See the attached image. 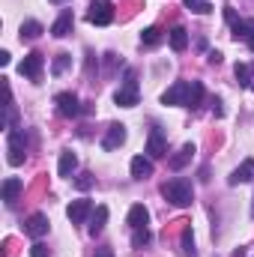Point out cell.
<instances>
[{"instance_id":"cell-1","label":"cell","mask_w":254,"mask_h":257,"mask_svg":"<svg viewBox=\"0 0 254 257\" xmlns=\"http://www.w3.org/2000/svg\"><path fill=\"white\" fill-rule=\"evenodd\" d=\"M162 194H165V200H171L174 206H191V200H194L191 183L189 180H183V177L168 180V183L162 186Z\"/></svg>"},{"instance_id":"cell-2","label":"cell","mask_w":254,"mask_h":257,"mask_svg":"<svg viewBox=\"0 0 254 257\" xmlns=\"http://www.w3.org/2000/svg\"><path fill=\"white\" fill-rule=\"evenodd\" d=\"M138 99H141V93H138V72H135V69H126V75H123V87L114 93V102H117L120 108H135Z\"/></svg>"},{"instance_id":"cell-3","label":"cell","mask_w":254,"mask_h":257,"mask_svg":"<svg viewBox=\"0 0 254 257\" xmlns=\"http://www.w3.org/2000/svg\"><path fill=\"white\" fill-rule=\"evenodd\" d=\"M6 159L9 165H21L24 162V153H27V135L24 128H9V141H6Z\"/></svg>"},{"instance_id":"cell-4","label":"cell","mask_w":254,"mask_h":257,"mask_svg":"<svg viewBox=\"0 0 254 257\" xmlns=\"http://www.w3.org/2000/svg\"><path fill=\"white\" fill-rule=\"evenodd\" d=\"M87 21L96 24V27H105L114 21V6L108 0H99V3H90V12H87Z\"/></svg>"},{"instance_id":"cell-5","label":"cell","mask_w":254,"mask_h":257,"mask_svg":"<svg viewBox=\"0 0 254 257\" xmlns=\"http://www.w3.org/2000/svg\"><path fill=\"white\" fill-rule=\"evenodd\" d=\"M42 66H45V57H42L39 51H30V54L21 60L18 72H21L24 78H30V81H39V78H42Z\"/></svg>"},{"instance_id":"cell-6","label":"cell","mask_w":254,"mask_h":257,"mask_svg":"<svg viewBox=\"0 0 254 257\" xmlns=\"http://www.w3.org/2000/svg\"><path fill=\"white\" fill-rule=\"evenodd\" d=\"M93 200H87V197H81V200H72L69 203V209H66V215H69V221L72 224H84L90 215H93Z\"/></svg>"},{"instance_id":"cell-7","label":"cell","mask_w":254,"mask_h":257,"mask_svg":"<svg viewBox=\"0 0 254 257\" xmlns=\"http://www.w3.org/2000/svg\"><path fill=\"white\" fill-rule=\"evenodd\" d=\"M189 93H191V81H177L171 90L162 93V102L165 105H186L189 102Z\"/></svg>"},{"instance_id":"cell-8","label":"cell","mask_w":254,"mask_h":257,"mask_svg":"<svg viewBox=\"0 0 254 257\" xmlns=\"http://www.w3.org/2000/svg\"><path fill=\"white\" fill-rule=\"evenodd\" d=\"M168 153V138H165V132L156 126L150 128V138H147V156L150 159H162Z\"/></svg>"},{"instance_id":"cell-9","label":"cell","mask_w":254,"mask_h":257,"mask_svg":"<svg viewBox=\"0 0 254 257\" xmlns=\"http://www.w3.org/2000/svg\"><path fill=\"white\" fill-rule=\"evenodd\" d=\"M57 111H60V117H66V120H72V117H78L84 108H81V102H78V96L75 93H57Z\"/></svg>"},{"instance_id":"cell-10","label":"cell","mask_w":254,"mask_h":257,"mask_svg":"<svg viewBox=\"0 0 254 257\" xmlns=\"http://www.w3.org/2000/svg\"><path fill=\"white\" fill-rule=\"evenodd\" d=\"M24 233L33 236V239L45 236V233H48V215H45V212H33V215L24 221Z\"/></svg>"},{"instance_id":"cell-11","label":"cell","mask_w":254,"mask_h":257,"mask_svg":"<svg viewBox=\"0 0 254 257\" xmlns=\"http://www.w3.org/2000/svg\"><path fill=\"white\" fill-rule=\"evenodd\" d=\"M123 144H126V126L123 123H111L108 132H105V138H102V147L105 150H117Z\"/></svg>"},{"instance_id":"cell-12","label":"cell","mask_w":254,"mask_h":257,"mask_svg":"<svg viewBox=\"0 0 254 257\" xmlns=\"http://www.w3.org/2000/svg\"><path fill=\"white\" fill-rule=\"evenodd\" d=\"M72 27H75V15H72V9H63L60 15H57V21L51 24V33L57 36V39H63L72 33Z\"/></svg>"},{"instance_id":"cell-13","label":"cell","mask_w":254,"mask_h":257,"mask_svg":"<svg viewBox=\"0 0 254 257\" xmlns=\"http://www.w3.org/2000/svg\"><path fill=\"white\" fill-rule=\"evenodd\" d=\"M105 224H108V206H105V203H99V206L93 209V215H90V224H87L90 236H99V233L105 230Z\"/></svg>"},{"instance_id":"cell-14","label":"cell","mask_w":254,"mask_h":257,"mask_svg":"<svg viewBox=\"0 0 254 257\" xmlns=\"http://www.w3.org/2000/svg\"><path fill=\"white\" fill-rule=\"evenodd\" d=\"M191 159H194V144H183V147H180V153L168 159V168H171V171H183Z\"/></svg>"},{"instance_id":"cell-15","label":"cell","mask_w":254,"mask_h":257,"mask_svg":"<svg viewBox=\"0 0 254 257\" xmlns=\"http://www.w3.org/2000/svg\"><path fill=\"white\" fill-rule=\"evenodd\" d=\"M129 227L135 230V227H147V221H150V209L144 206V203H135L132 209H129Z\"/></svg>"},{"instance_id":"cell-16","label":"cell","mask_w":254,"mask_h":257,"mask_svg":"<svg viewBox=\"0 0 254 257\" xmlns=\"http://www.w3.org/2000/svg\"><path fill=\"white\" fill-rule=\"evenodd\" d=\"M254 180V159H245L233 174H230V186H239V183H251Z\"/></svg>"},{"instance_id":"cell-17","label":"cell","mask_w":254,"mask_h":257,"mask_svg":"<svg viewBox=\"0 0 254 257\" xmlns=\"http://www.w3.org/2000/svg\"><path fill=\"white\" fill-rule=\"evenodd\" d=\"M132 177H135V180H147V177H153V162L144 159V156H135V159H132Z\"/></svg>"},{"instance_id":"cell-18","label":"cell","mask_w":254,"mask_h":257,"mask_svg":"<svg viewBox=\"0 0 254 257\" xmlns=\"http://www.w3.org/2000/svg\"><path fill=\"white\" fill-rule=\"evenodd\" d=\"M75 168H78V156H75L72 150H63V153H60L57 174H60V177H72V174H75Z\"/></svg>"},{"instance_id":"cell-19","label":"cell","mask_w":254,"mask_h":257,"mask_svg":"<svg viewBox=\"0 0 254 257\" xmlns=\"http://www.w3.org/2000/svg\"><path fill=\"white\" fill-rule=\"evenodd\" d=\"M24 192V180H18V177H9V180H6V183H3V200H6V203H12V200H15V197H18V194Z\"/></svg>"},{"instance_id":"cell-20","label":"cell","mask_w":254,"mask_h":257,"mask_svg":"<svg viewBox=\"0 0 254 257\" xmlns=\"http://www.w3.org/2000/svg\"><path fill=\"white\" fill-rule=\"evenodd\" d=\"M230 27H233L230 36H233L236 42H248V39L254 36V18L251 21H236V24H230Z\"/></svg>"},{"instance_id":"cell-21","label":"cell","mask_w":254,"mask_h":257,"mask_svg":"<svg viewBox=\"0 0 254 257\" xmlns=\"http://www.w3.org/2000/svg\"><path fill=\"white\" fill-rule=\"evenodd\" d=\"M236 84L239 87H251L254 84V63H236Z\"/></svg>"},{"instance_id":"cell-22","label":"cell","mask_w":254,"mask_h":257,"mask_svg":"<svg viewBox=\"0 0 254 257\" xmlns=\"http://www.w3.org/2000/svg\"><path fill=\"white\" fill-rule=\"evenodd\" d=\"M171 48H174L177 54L189 48V33H186V27H174V30H171Z\"/></svg>"},{"instance_id":"cell-23","label":"cell","mask_w":254,"mask_h":257,"mask_svg":"<svg viewBox=\"0 0 254 257\" xmlns=\"http://www.w3.org/2000/svg\"><path fill=\"white\" fill-rule=\"evenodd\" d=\"M42 30H45V27H42L39 21H24V24H21V39H39Z\"/></svg>"},{"instance_id":"cell-24","label":"cell","mask_w":254,"mask_h":257,"mask_svg":"<svg viewBox=\"0 0 254 257\" xmlns=\"http://www.w3.org/2000/svg\"><path fill=\"white\" fill-rule=\"evenodd\" d=\"M159 42H162V30H159V27H147V30L141 33V45L153 48V45H159Z\"/></svg>"},{"instance_id":"cell-25","label":"cell","mask_w":254,"mask_h":257,"mask_svg":"<svg viewBox=\"0 0 254 257\" xmlns=\"http://www.w3.org/2000/svg\"><path fill=\"white\" fill-rule=\"evenodd\" d=\"M150 239H153V233H150L147 227H135V230H132V245H135V248L150 245Z\"/></svg>"},{"instance_id":"cell-26","label":"cell","mask_w":254,"mask_h":257,"mask_svg":"<svg viewBox=\"0 0 254 257\" xmlns=\"http://www.w3.org/2000/svg\"><path fill=\"white\" fill-rule=\"evenodd\" d=\"M200 102H203V84H200V81H191V93H189L186 108H197Z\"/></svg>"},{"instance_id":"cell-27","label":"cell","mask_w":254,"mask_h":257,"mask_svg":"<svg viewBox=\"0 0 254 257\" xmlns=\"http://www.w3.org/2000/svg\"><path fill=\"white\" fill-rule=\"evenodd\" d=\"M183 6H186V9H191V12H197V15L212 12V3H209V0H183Z\"/></svg>"},{"instance_id":"cell-28","label":"cell","mask_w":254,"mask_h":257,"mask_svg":"<svg viewBox=\"0 0 254 257\" xmlns=\"http://www.w3.org/2000/svg\"><path fill=\"white\" fill-rule=\"evenodd\" d=\"M69 66H72V54H57L51 63V75H63Z\"/></svg>"},{"instance_id":"cell-29","label":"cell","mask_w":254,"mask_h":257,"mask_svg":"<svg viewBox=\"0 0 254 257\" xmlns=\"http://www.w3.org/2000/svg\"><path fill=\"white\" fill-rule=\"evenodd\" d=\"M90 186H93V174H87V171H84V174H78V180H75V189H78V192H87Z\"/></svg>"},{"instance_id":"cell-30","label":"cell","mask_w":254,"mask_h":257,"mask_svg":"<svg viewBox=\"0 0 254 257\" xmlns=\"http://www.w3.org/2000/svg\"><path fill=\"white\" fill-rule=\"evenodd\" d=\"M183 251H186V254H194V236H191V227L183 230Z\"/></svg>"},{"instance_id":"cell-31","label":"cell","mask_w":254,"mask_h":257,"mask_svg":"<svg viewBox=\"0 0 254 257\" xmlns=\"http://www.w3.org/2000/svg\"><path fill=\"white\" fill-rule=\"evenodd\" d=\"M30 257H51V251H48V245L33 242V245H30Z\"/></svg>"},{"instance_id":"cell-32","label":"cell","mask_w":254,"mask_h":257,"mask_svg":"<svg viewBox=\"0 0 254 257\" xmlns=\"http://www.w3.org/2000/svg\"><path fill=\"white\" fill-rule=\"evenodd\" d=\"M224 18L230 21V24H236L239 18H236V12H233V6H224Z\"/></svg>"},{"instance_id":"cell-33","label":"cell","mask_w":254,"mask_h":257,"mask_svg":"<svg viewBox=\"0 0 254 257\" xmlns=\"http://www.w3.org/2000/svg\"><path fill=\"white\" fill-rule=\"evenodd\" d=\"M206 60H209V63H221V51H209Z\"/></svg>"},{"instance_id":"cell-34","label":"cell","mask_w":254,"mask_h":257,"mask_svg":"<svg viewBox=\"0 0 254 257\" xmlns=\"http://www.w3.org/2000/svg\"><path fill=\"white\" fill-rule=\"evenodd\" d=\"M93 257H114V251H111V248H96Z\"/></svg>"},{"instance_id":"cell-35","label":"cell","mask_w":254,"mask_h":257,"mask_svg":"<svg viewBox=\"0 0 254 257\" xmlns=\"http://www.w3.org/2000/svg\"><path fill=\"white\" fill-rule=\"evenodd\" d=\"M9 60H12L9 51H0V66H9Z\"/></svg>"},{"instance_id":"cell-36","label":"cell","mask_w":254,"mask_h":257,"mask_svg":"<svg viewBox=\"0 0 254 257\" xmlns=\"http://www.w3.org/2000/svg\"><path fill=\"white\" fill-rule=\"evenodd\" d=\"M248 48H251V54H254V36H251V39H248Z\"/></svg>"},{"instance_id":"cell-37","label":"cell","mask_w":254,"mask_h":257,"mask_svg":"<svg viewBox=\"0 0 254 257\" xmlns=\"http://www.w3.org/2000/svg\"><path fill=\"white\" fill-rule=\"evenodd\" d=\"M51 3H66V0H51Z\"/></svg>"},{"instance_id":"cell-38","label":"cell","mask_w":254,"mask_h":257,"mask_svg":"<svg viewBox=\"0 0 254 257\" xmlns=\"http://www.w3.org/2000/svg\"><path fill=\"white\" fill-rule=\"evenodd\" d=\"M251 90H254V84H251Z\"/></svg>"},{"instance_id":"cell-39","label":"cell","mask_w":254,"mask_h":257,"mask_svg":"<svg viewBox=\"0 0 254 257\" xmlns=\"http://www.w3.org/2000/svg\"><path fill=\"white\" fill-rule=\"evenodd\" d=\"M251 212H254V209H251Z\"/></svg>"}]
</instances>
